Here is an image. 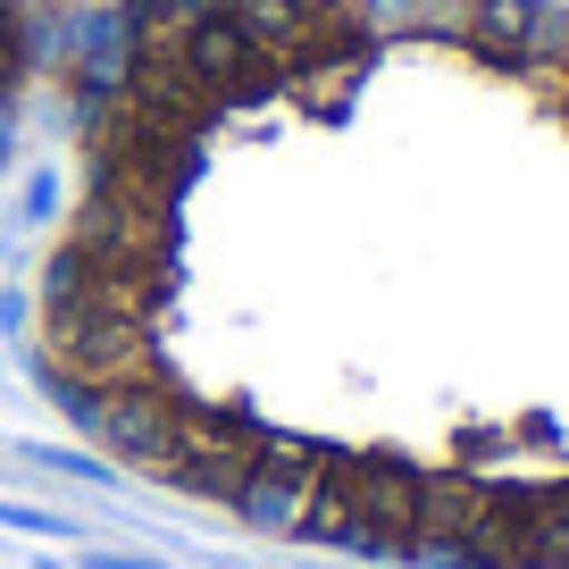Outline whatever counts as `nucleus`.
Listing matches in <instances>:
<instances>
[{
    "label": "nucleus",
    "mask_w": 569,
    "mask_h": 569,
    "mask_svg": "<svg viewBox=\"0 0 569 569\" xmlns=\"http://www.w3.org/2000/svg\"><path fill=\"white\" fill-rule=\"evenodd\" d=\"M34 369L284 545L569 569V0H0Z\"/></svg>",
    "instance_id": "obj_1"
}]
</instances>
